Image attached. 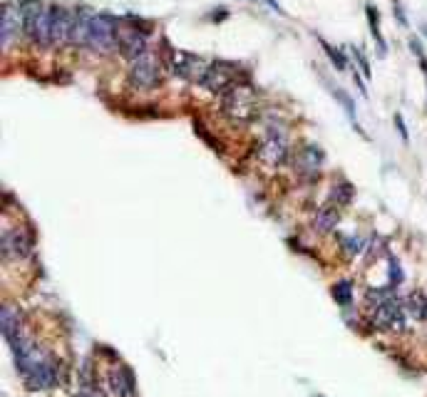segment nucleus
I'll list each match as a JSON object with an SVG mask.
<instances>
[{
  "label": "nucleus",
  "mask_w": 427,
  "mask_h": 397,
  "mask_svg": "<svg viewBox=\"0 0 427 397\" xmlns=\"http://www.w3.org/2000/svg\"><path fill=\"white\" fill-rule=\"evenodd\" d=\"M221 112H224L226 120L236 122V125H248V122H253L258 117L256 90L248 82H234L224 92Z\"/></svg>",
  "instance_id": "1"
},
{
  "label": "nucleus",
  "mask_w": 427,
  "mask_h": 397,
  "mask_svg": "<svg viewBox=\"0 0 427 397\" xmlns=\"http://www.w3.org/2000/svg\"><path fill=\"white\" fill-rule=\"evenodd\" d=\"M117 45V20L107 13H94L90 20V35L88 48L97 50V53H110Z\"/></svg>",
  "instance_id": "2"
},
{
  "label": "nucleus",
  "mask_w": 427,
  "mask_h": 397,
  "mask_svg": "<svg viewBox=\"0 0 427 397\" xmlns=\"http://www.w3.org/2000/svg\"><path fill=\"white\" fill-rule=\"evenodd\" d=\"M130 82L139 90H152L162 82V62L159 55L144 53L130 65Z\"/></svg>",
  "instance_id": "3"
},
{
  "label": "nucleus",
  "mask_w": 427,
  "mask_h": 397,
  "mask_svg": "<svg viewBox=\"0 0 427 397\" xmlns=\"http://www.w3.org/2000/svg\"><path fill=\"white\" fill-rule=\"evenodd\" d=\"M209 67H211L209 60H204V57H199V55H194V53H181V50H176L174 60L169 62V70L174 72L176 77H181V80H186V82H197V85L204 82Z\"/></svg>",
  "instance_id": "4"
},
{
  "label": "nucleus",
  "mask_w": 427,
  "mask_h": 397,
  "mask_svg": "<svg viewBox=\"0 0 427 397\" xmlns=\"http://www.w3.org/2000/svg\"><path fill=\"white\" fill-rule=\"evenodd\" d=\"M125 22L127 25L117 27V50H120V55L127 57V60H137L139 55L147 53V35L134 22L127 20V18Z\"/></svg>",
  "instance_id": "5"
},
{
  "label": "nucleus",
  "mask_w": 427,
  "mask_h": 397,
  "mask_svg": "<svg viewBox=\"0 0 427 397\" xmlns=\"http://www.w3.org/2000/svg\"><path fill=\"white\" fill-rule=\"evenodd\" d=\"M0 246H3V258L6 261H22L33 251V234L28 229H6Z\"/></svg>",
  "instance_id": "6"
},
{
  "label": "nucleus",
  "mask_w": 427,
  "mask_h": 397,
  "mask_svg": "<svg viewBox=\"0 0 427 397\" xmlns=\"http://www.w3.org/2000/svg\"><path fill=\"white\" fill-rule=\"evenodd\" d=\"M372 326L380 328V330H400L405 326V313H402V305L395 295L372 305Z\"/></svg>",
  "instance_id": "7"
},
{
  "label": "nucleus",
  "mask_w": 427,
  "mask_h": 397,
  "mask_svg": "<svg viewBox=\"0 0 427 397\" xmlns=\"http://www.w3.org/2000/svg\"><path fill=\"white\" fill-rule=\"evenodd\" d=\"M234 82H236V67L231 65V62L216 60V62H211V67H209L202 85L209 90V92L224 95Z\"/></svg>",
  "instance_id": "8"
},
{
  "label": "nucleus",
  "mask_w": 427,
  "mask_h": 397,
  "mask_svg": "<svg viewBox=\"0 0 427 397\" xmlns=\"http://www.w3.org/2000/svg\"><path fill=\"white\" fill-rule=\"evenodd\" d=\"M75 13L67 11L62 6H50V43L52 45H65L70 43V30Z\"/></svg>",
  "instance_id": "9"
},
{
  "label": "nucleus",
  "mask_w": 427,
  "mask_h": 397,
  "mask_svg": "<svg viewBox=\"0 0 427 397\" xmlns=\"http://www.w3.org/2000/svg\"><path fill=\"white\" fill-rule=\"evenodd\" d=\"M22 30V15H20V8H13V6H3V13H0V45L3 50H8L13 45V40H18Z\"/></svg>",
  "instance_id": "10"
},
{
  "label": "nucleus",
  "mask_w": 427,
  "mask_h": 397,
  "mask_svg": "<svg viewBox=\"0 0 427 397\" xmlns=\"http://www.w3.org/2000/svg\"><path fill=\"white\" fill-rule=\"evenodd\" d=\"M296 167H298V174L308 181H316L321 176V167H323V152L318 147H303L301 152L296 154Z\"/></svg>",
  "instance_id": "11"
},
{
  "label": "nucleus",
  "mask_w": 427,
  "mask_h": 397,
  "mask_svg": "<svg viewBox=\"0 0 427 397\" xmlns=\"http://www.w3.org/2000/svg\"><path fill=\"white\" fill-rule=\"evenodd\" d=\"M258 159L269 167H281V164L288 159V144H286V137H269L263 141L261 149H258Z\"/></svg>",
  "instance_id": "12"
},
{
  "label": "nucleus",
  "mask_w": 427,
  "mask_h": 397,
  "mask_svg": "<svg viewBox=\"0 0 427 397\" xmlns=\"http://www.w3.org/2000/svg\"><path fill=\"white\" fill-rule=\"evenodd\" d=\"M94 13L88 11V8H80L75 11V20H72V30H70V43L80 45V48H88V35H90V20H92Z\"/></svg>",
  "instance_id": "13"
},
{
  "label": "nucleus",
  "mask_w": 427,
  "mask_h": 397,
  "mask_svg": "<svg viewBox=\"0 0 427 397\" xmlns=\"http://www.w3.org/2000/svg\"><path fill=\"white\" fill-rule=\"evenodd\" d=\"M43 3L40 0H22L20 3V15H22V33L28 35L30 40H35V27L43 15Z\"/></svg>",
  "instance_id": "14"
},
{
  "label": "nucleus",
  "mask_w": 427,
  "mask_h": 397,
  "mask_svg": "<svg viewBox=\"0 0 427 397\" xmlns=\"http://www.w3.org/2000/svg\"><path fill=\"white\" fill-rule=\"evenodd\" d=\"M110 390L115 392V397H132L134 395V377H132V370L127 365L117 368L110 375Z\"/></svg>",
  "instance_id": "15"
},
{
  "label": "nucleus",
  "mask_w": 427,
  "mask_h": 397,
  "mask_svg": "<svg viewBox=\"0 0 427 397\" xmlns=\"http://www.w3.org/2000/svg\"><path fill=\"white\" fill-rule=\"evenodd\" d=\"M0 323H3V335H6L8 343L20 335V313L13 305H3V318H0Z\"/></svg>",
  "instance_id": "16"
},
{
  "label": "nucleus",
  "mask_w": 427,
  "mask_h": 397,
  "mask_svg": "<svg viewBox=\"0 0 427 397\" xmlns=\"http://www.w3.org/2000/svg\"><path fill=\"white\" fill-rule=\"evenodd\" d=\"M338 221H340V211L335 204H328V207H323L316 214V229L321 231V234L333 231L335 226H338Z\"/></svg>",
  "instance_id": "17"
},
{
  "label": "nucleus",
  "mask_w": 427,
  "mask_h": 397,
  "mask_svg": "<svg viewBox=\"0 0 427 397\" xmlns=\"http://www.w3.org/2000/svg\"><path fill=\"white\" fill-rule=\"evenodd\" d=\"M330 95H333V97L340 102V107L345 109V115H348V120H351L353 125H356V132H358V134H360V137H365V132H363V127L358 125V115H356V104H353V99L348 97V95H345L340 88H335V85H330Z\"/></svg>",
  "instance_id": "18"
},
{
  "label": "nucleus",
  "mask_w": 427,
  "mask_h": 397,
  "mask_svg": "<svg viewBox=\"0 0 427 397\" xmlns=\"http://www.w3.org/2000/svg\"><path fill=\"white\" fill-rule=\"evenodd\" d=\"M353 196H356V189H353L351 181H338L330 189V204H335V207H348L353 202Z\"/></svg>",
  "instance_id": "19"
},
{
  "label": "nucleus",
  "mask_w": 427,
  "mask_h": 397,
  "mask_svg": "<svg viewBox=\"0 0 427 397\" xmlns=\"http://www.w3.org/2000/svg\"><path fill=\"white\" fill-rule=\"evenodd\" d=\"M365 13H368V25H370L372 38H375V43H378L380 55H385V53H388V45H385L383 33H380V13H378V8H375V6H368Z\"/></svg>",
  "instance_id": "20"
},
{
  "label": "nucleus",
  "mask_w": 427,
  "mask_h": 397,
  "mask_svg": "<svg viewBox=\"0 0 427 397\" xmlns=\"http://www.w3.org/2000/svg\"><path fill=\"white\" fill-rule=\"evenodd\" d=\"M318 43H321V48L326 50V55H328L330 60H333L335 70H340V72H345V70H348V60H345V55L340 53L338 48H333V45H328L323 38H318Z\"/></svg>",
  "instance_id": "21"
},
{
  "label": "nucleus",
  "mask_w": 427,
  "mask_h": 397,
  "mask_svg": "<svg viewBox=\"0 0 427 397\" xmlns=\"http://www.w3.org/2000/svg\"><path fill=\"white\" fill-rule=\"evenodd\" d=\"M333 298L340 305H348L353 300V283L351 281H338L333 286Z\"/></svg>",
  "instance_id": "22"
},
{
  "label": "nucleus",
  "mask_w": 427,
  "mask_h": 397,
  "mask_svg": "<svg viewBox=\"0 0 427 397\" xmlns=\"http://www.w3.org/2000/svg\"><path fill=\"white\" fill-rule=\"evenodd\" d=\"M194 132H197V137H202V139L206 141L209 147H211V149H216V154H224V147H221L219 141H216L211 134H209V130H206V127H204L199 120H194Z\"/></svg>",
  "instance_id": "23"
},
{
  "label": "nucleus",
  "mask_w": 427,
  "mask_h": 397,
  "mask_svg": "<svg viewBox=\"0 0 427 397\" xmlns=\"http://www.w3.org/2000/svg\"><path fill=\"white\" fill-rule=\"evenodd\" d=\"M343 251L348 256H356L358 251H360V241L356 236H343Z\"/></svg>",
  "instance_id": "24"
},
{
  "label": "nucleus",
  "mask_w": 427,
  "mask_h": 397,
  "mask_svg": "<svg viewBox=\"0 0 427 397\" xmlns=\"http://www.w3.org/2000/svg\"><path fill=\"white\" fill-rule=\"evenodd\" d=\"M410 48L415 50V55H417V62H420L422 72H425V80H427V57H425V53H422V45L417 43V40H410Z\"/></svg>",
  "instance_id": "25"
},
{
  "label": "nucleus",
  "mask_w": 427,
  "mask_h": 397,
  "mask_svg": "<svg viewBox=\"0 0 427 397\" xmlns=\"http://www.w3.org/2000/svg\"><path fill=\"white\" fill-rule=\"evenodd\" d=\"M351 53H353V57L358 60V65H360V72H363V75L370 77L372 72H370V65H368V60H365V55H363L360 50H351Z\"/></svg>",
  "instance_id": "26"
},
{
  "label": "nucleus",
  "mask_w": 427,
  "mask_h": 397,
  "mask_svg": "<svg viewBox=\"0 0 427 397\" xmlns=\"http://www.w3.org/2000/svg\"><path fill=\"white\" fill-rule=\"evenodd\" d=\"M390 281H393V286H398V283L402 281V271H400L395 258H390Z\"/></svg>",
  "instance_id": "27"
},
{
  "label": "nucleus",
  "mask_w": 427,
  "mask_h": 397,
  "mask_svg": "<svg viewBox=\"0 0 427 397\" xmlns=\"http://www.w3.org/2000/svg\"><path fill=\"white\" fill-rule=\"evenodd\" d=\"M395 125H398V132L400 137L407 141V127H405V120H402V115H395Z\"/></svg>",
  "instance_id": "28"
},
{
  "label": "nucleus",
  "mask_w": 427,
  "mask_h": 397,
  "mask_svg": "<svg viewBox=\"0 0 427 397\" xmlns=\"http://www.w3.org/2000/svg\"><path fill=\"white\" fill-rule=\"evenodd\" d=\"M77 397H104V395L99 390H94V387H88V390H83Z\"/></svg>",
  "instance_id": "29"
}]
</instances>
